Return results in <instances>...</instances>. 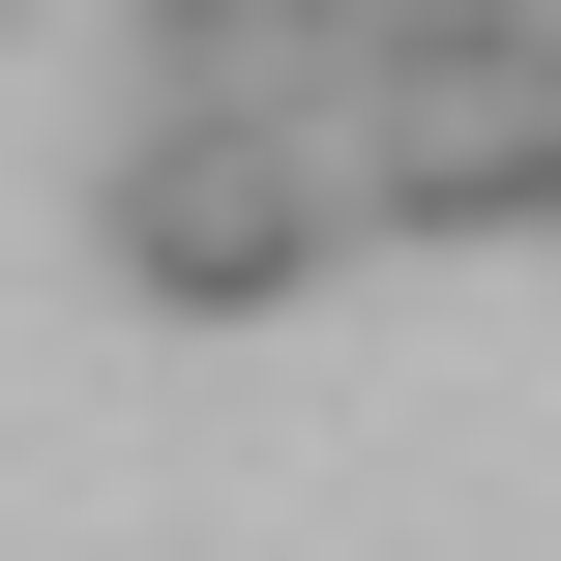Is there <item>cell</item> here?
<instances>
[{
	"label": "cell",
	"instance_id": "6da1fadb",
	"mask_svg": "<svg viewBox=\"0 0 561 561\" xmlns=\"http://www.w3.org/2000/svg\"><path fill=\"white\" fill-rule=\"evenodd\" d=\"M533 148H561V0H385L355 237H533Z\"/></svg>",
	"mask_w": 561,
	"mask_h": 561
},
{
	"label": "cell",
	"instance_id": "3957f363",
	"mask_svg": "<svg viewBox=\"0 0 561 561\" xmlns=\"http://www.w3.org/2000/svg\"><path fill=\"white\" fill-rule=\"evenodd\" d=\"M118 89H148V118H355V89H385V0H148Z\"/></svg>",
	"mask_w": 561,
	"mask_h": 561
},
{
	"label": "cell",
	"instance_id": "7a4b0ae2",
	"mask_svg": "<svg viewBox=\"0 0 561 561\" xmlns=\"http://www.w3.org/2000/svg\"><path fill=\"white\" fill-rule=\"evenodd\" d=\"M355 237V118H118V296L148 325H266Z\"/></svg>",
	"mask_w": 561,
	"mask_h": 561
},
{
	"label": "cell",
	"instance_id": "277c9868",
	"mask_svg": "<svg viewBox=\"0 0 561 561\" xmlns=\"http://www.w3.org/2000/svg\"><path fill=\"white\" fill-rule=\"evenodd\" d=\"M533 237H561V148H533Z\"/></svg>",
	"mask_w": 561,
	"mask_h": 561
}]
</instances>
